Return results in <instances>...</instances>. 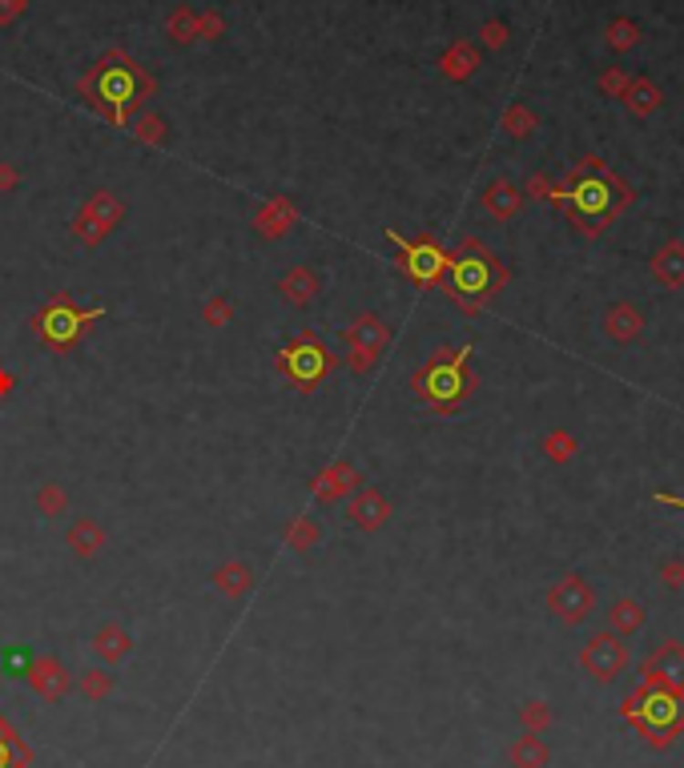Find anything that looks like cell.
Here are the masks:
<instances>
[{
	"instance_id": "cell-1",
	"label": "cell",
	"mask_w": 684,
	"mask_h": 768,
	"mask_svg": "<svg viewBox=\"0 0 684 768\" xmlns=\"http://www.w3.org/2000/svg\"><path fill=\"white\" fill-rule=\"evenodd\" d=\"M632 201V189L620 186L612 173L600 169V158H588L580 165V173L572 178V189H568V213L572 221L580 226L584 233H604L608 221L620 213L624 206Z\"/></svg>"
},
{
	"instance_id": "cell-2",
	"label": "cell",
	"mask_w": 684,
	"mask_h": 768,
	"mask_svg": "<svg viewBox=\"0 0 684 768\" xmlns=\"http://www.w3.org/2000/svg\"><path fill=\"white\" fill-rule=\"evenodd\" d=\"M415 391L435 406V411H455L472 394V374H463V358H435L415 374Z\"/></svg>"
},
{
	"instance_id": "cell-3",
	"label": "cell",
	"mask_w": 684,
	"mask_h": 768,
	"mask_svg": "<svg viewBox=\"0 0 684 768\" xmlns=\"http://www.w3.org/2000/svg\"><path fill=\"white\" fill-rule=\"evenodd\" d=\"M500 282H503V270H495L492 254L483 246H475V241L463 246V254L451 261V294L467 306H475V298L492 294Z\"/></svg>"
},
{
	"instance_id": "cell-4",
	"label": "cell",
	"mask_w": 684,
	"mask_h": 768,
	"mask_svg": "<svg viewBox=\"0 0 684 768\" xmlns=\"http://www.w3.org/2000/svg\"><path fill=\"white\" fill-rule=\"evenodd\" d=\"M547 604H552V611L564 620V624H580V620L592 611L596 596H592V588H588V583H584L580 576H564V579L552 588Z\"/></svg>"
},
{
	"instance_id": "cell-5",
	"label": "cell",
	"mask_w": 684,
	"mask_h": 768,
	"mask_svg": "<svg viewBox=\"0 0 684 768\" xmlns=\"http://www.w3.org/2000/svg\"><path fill=\"white\" fill-rule=\"evenodd\" d=\"M624 664H628V652H624V644L616 636H592L588 648H584V668L600 680H612Z\"/></svg>"
},
{
	"instance_id": "cell-6",
	"label": "cell",
	"mask_w": 684,
	"mask_h": 768,
	"mask_svg": "<svg viewBox=\"0 0 684 768\" xmlns=\"http://www.w3.org/2000/svg\"><path fill=\"white\" fill-rule=\"evenodd\" d=\"M652 278L668 290L684 286V241H664L657 254H652Z\"/></svg>"
},
{
	"instance_id": "cell-7",
	"label": "cell",
	"mask_w": 684,
	"mask_h": 768,
	"mask_svg": "<svg viewBox=\"0 0 684 768\" xmlns=\"http://www.w3.org/2000/svg\"><path fill=\"white\" fill-rule=\"evenodd\" d=\"M403 261H407V270H410V278L415 282H435L439 274H443V266H447V258H443V250L431 246V241H423V246H403Z\"/></svg>"
},
{
	"instance_id": "cell-8",
	"label": "cell",
	"mask_w": 684,
	"mask_h": 768,
	"mask_svg": "<svg viewBox=\"0 0 684 768\" xmlns=\"http://www.w3.org/2000/svg\"><path fill=\"white\" fill-rule=\"evenodd\" d=\"M604 330H608V338H616V343H637V338L644 334V318H640L637 306L620 302L604 314Z\"/></svg>"
},
{
	"instance_id": "cell-9",
	"label": "cell",
	"mask_w": 684,
	"mask_h": 768,
	"mask_svg": "<svg viewBox=\"0 0 684 768\" xmlns=\"http://www.w3.org/2000/svg\"><path fill=\"white\" fill-rule=\"evenodd\" d=\"M483 206L492 210L500 221H507V218H515V210H520V193L507 186V181H495V186L483 193Z\"/></svg>"
},
{
	"instance_id": "cell-10",
	"label": "cell",
	"mask_w": 684,
	"mask_h": 768,
	"mask_svg": "<svg viewBox=\"0 0 684 768\" xmlns=\"http://www.w3.org/2000/svg\"><path fill=\"white\" fill-rule=\"evenodd\" d=\"M624 101H628V109L632 113H652L660 105V93H657V85H648V81H637V85H628L624 89Z\"/></svg>"
},
{
	"instance_id": "cell-11",
	"label": "cell",
	"mask_w": 684,
	"mask_h": 768,
	"mask_svg": "<svg viewBox=\"0 0 684 768\" xmlns=\"http://www.w3.org/2000/svg\"><path fill=\"white\" fill-rule=\"evenodd\" d=\"M648 668H652V672L660 668V676H668V680H684V652H680L677 644H664L660 652L652 656Z\"/></svg>"
},
{
	"instance_id": "cell-12",
	"label": "cell",
	"mask_w": 684,
	"mask_h": 768,
	"mask_svg": "<svg viewBox=\"0 0 684 768\" xmlns=\"http://www.w3.org/2000/svg\"><path fill=\"white\" fill-rule=\"evenodd\" d=\"M355 519L363 523V527H378V523L387 519V503L378 499V495H363L358 507H355Z\"/></svg>"
},
{
	"instance_id": "cell-13",
	"label": "cell",
	"mask_w": 684,
	"mask_h": 768,
	"mask_svg": "<svg viewBox=\"0 0 684 768\" xmlns=\"http://www.w3.org/2000/svg\"><path fill=\"white\" fill-rule=\"evenodd\" d=\"M544 451H547V459L564 463V459H572V455H575V439H572V435H564V431H555V435H547V439H544Z\"/></svg>"
},
{
	"instance_id": "cell-14",
	"label": "cell",
	"mask_w": 684,
	"mask_h": 768,
	"mask_svg": "<svg viewBox=\"0 0 684 768\" xmlns=\"http://www.w3.org/2000/svg\"><path fill=\"white\" fill-rule=\"evenodd\" d=\"M101 93L109 97V101H130L125 93H133V69H130V73H113L109 81L101 85Z\"/></svg>"
},
{
	"instance_id": "cell-15",
	"label": "cell",
	"mask_w": 684,
	"mask_h": 768,
	"mask_svg": "<svg viewBox=\"0 0 684 768\" xmlns=\"http://www.w3.org/2000/svg\"><path fill=\"white\" fill-rule=\"evenodd\" d=\"M612 620H616L620 628H628V631H632V628H640V624H644V611H640V604H632V599H620V604L612 608Z\"/></svg>"
},
{
	"instance_id": "cell-16",
	"label": "cell",
	"mask_w": 684,
	"mask_h": 768,
	"mask_svg": "<svg viewBox=\"0 0 684 768\" xmlns=\"http://www.w3.org/2000/svg\"><path fill=\"white\" fill-rule=\"evenodd\" d=\"M608 41H612L616 48H628V45L640 41V33H637V25H632V21H616V25L608 28Z\"/></svg>"
},
{
	"instance_id": "cell-17",
	"label": "cell",
	"mask_w": 684,
	"mask_h": 768,
	"mask_svg": "<svg viewBox=\"0 0 684 768\" xmlns=\"http://www.w3.org/2000/svg\"><path fill=\"white\" fill-rule=\"evenodd\" d=\"M475 69V53L472 48H463L459 45L451 56H447V73H455V77H463V73H472Z\"/></svg>"
},
{
	"instance_id": "cell-18",
	"label": "cell",
	"mask_w": 684,
	"mask_h": 768,
	"mask_svg": "<svg viewBox=\"0 0 684 768\" xmlns=\"http://www.w3.org/2000/svg\"><path fill=\"white\" fill-rule=\"evenodd\" d=\"M507 125H512V133L520 138V133H527L535 125V117H527L523 109H512V117H507Z\"/></svg>"
},
{
	"instance_id": "cell-19",
	"label": "cell",
	"mask_w": 684,
	"mask_h": 768,
	"mask_svg": "<svg viewBox=\"0 0 684 768\" xmlns=\"http://www.w3.org/2000/svg\"><path fill=\"white\" fill-rule=\"evenodd\" d=\"M483 36H487V45H503V41H507V28H503V25H487Z\"/></svg>"
},
{
	"instance_id": "cell-20",
	"label": "cell",
	"mask_w": 684,
	"mask_h": 768,
	"mask_svg": "<svg viewBox=\"0 0 684 768\" xmlns=\"http://www.w3.org/2000/svg\"><path fill=\"white\" fill-rule=\"evenodd\" d=\"M660 503H672V507H684V499H672V495H657Z\"/></svg>"
}]
</instances>
